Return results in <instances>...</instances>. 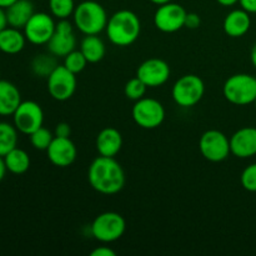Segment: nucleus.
Instances as JSON below:
<instances>
[{
    "label": "nucleus",
    "mask_w": 256,
    "mask_h": 256,
    "mask_svg": "<svg viewBox=\"0 0 256 256\" xmlns=\"http://www.w3.org/2000/svg\"><path fill=\"white\" fill-rule=\"evenodd\" d=\"M88 180L95 192L102 195H114L125 185V172L115 158L98 156L90 164Z\"/></svg>",
    "instance_id": "obj_1"
},
{
    "label": "nucleus",
    "mask_w": 256,
    "mask_h": 256,
    "mask_svg": "<svg viewBox=\"0 0 256 256\" xmlns=\"http://www.w3.org/2000/svg\"><path fill=\"white\" fill-rule=\"evenodd\" d=\"M105 30L112 44L125 48L136 42L142 32V24L134 12L122 9L109 18Z\"/></svg>",
    "instance_id": "obj_2"
},
{
    "label": "nucleus",
    "mask_w": 256,
    "mask_h": 256,
    "mask_svg": "<svg viewBox=\"0 0 256 256\" xmlns=\"http://www.w3.org/2000/svg\"><path fill=\"white\" fill-rule=\"evenodd\" d=\"M74 25L84 35H99L106 29L108 18L104 6L94 0H85L75 6Z\"/></svg>",
    "instance_id": "obj_3"
},
{
    "label": "nucleus",
    "mask_w": 256,
    "mask_h": 256,
    "mask_svg": "<svg viewBox=\"0 0 256 256\" xmlns=\"http://www.w3.org/2000/svg\"><path fill=\"white\" fill-rule=\"evenodd\" d=\"M222 94L229 102L239 106L254 104L256 99V78L250 74L232 75L222 86Z\"/></svg>",
    "instance_id": "obj_4"
},
{
    "label": "nucleus",
    "mask_w": 256,
    "mask_h": 256,
    "mask_svg": "<svg viewBox=\"0 0 256 256\" xmlns=\"http://www.w3.org/2000/svg\"><path fill=\"white\" fill-rule=\"evenodd\" d=\"M205 94V84L195 74L182 75L175 82L172 89V100L182 108L195 106Z\"/></svg>",
    "instance_id": "obj_5"
},
{
    "label": "nucleus",
    "mask_w": 256,
    "mask_h": 256,
    "mask_svg": "<svg viewBox=\"0 0 256 256\" xmlns=\"http://www.w3.org/2000/svg\"><path fill=\"white\" fill-rule=\"evenodd\" d=\"M126 229L125 219L115 212H106L98 215L92 224V234L98 242H114L124 235Z\"/></svg>",
    "instance_id": "obj_6"
},
{
    "label": "nucleus",
    "mask_w": 256,
    "mask_h": 256,
    "mask_svg": "<svg viewBox=\"0 0 256 256\" xmlns=\"http://www.w3.org/2000/svg\"><path fill=\"white\" fill-rule=\"evenodd\" d=\"M132 115L136 125L142 129H156L165 120V108L159 100L142 98L135 102Z\"/></svg>",
    "instance_id": "obj_7"
},
{
    "label": "nucleus",
    "mask_w": 256,
    "mask_h": 256,
    "mask_svg": "<svg viewBox=\"0 0 256 256\" xmlns=\"http://www.w3.org/2000/svg\"><path fill=\"white\" fill-rule=\"evenodd\" d=\"M199 150L208 162H222L232 154L230 139L219 130H208L200 138Z\"/></svg>",
    "instance_id": "obj_8"
},
{
    "label": "nucleus",
    "mask_w": 256,
    "mask_h": 256,
    "mask_svg": "<svg viewBox=\"0 0 256 256\" xmlns=\"http://www.w3.org/2000/svg\"><path fill=\"white\" fill-rule=\"evenodd\" d=\"M76 90V74L70 72L64 65H58L48 76V92L52 99L66 102Z\"/></svg>",
    "instance_id": "obj_9"
},
{
    "label": "nucleus",
    "mask_w": 256,
    "mask_h": 256,
    "mask_svg": "<svg viewBox=\"0 0 256 256\" xmlns=\"http://www.w3.org/2000/svg\"><path fill=\"white\" fill-rule=\"evenodd\" d=\"M186 14L184 6L176 2H170L159 5L154 14V25L162 32H176L185 26Z\"/></svg>",
    "instance_id": "obj_10"
},
{
    "label": "nucleus",
    "mask_w": 256,
    "mask_h": 256,
    "mask_svg": "<svg viewBox=\"0 0 256 256\" xmlns=\"http://www.w3.org/2000/svg\"><path fill=\"white\" fill-rule=\"evenodd\" d=\"M12 118H14V125L18 132L30 135L42 126L44 112L38 102L26 100V102H20L18 109L12 114Z\"/></svg>",
    "instance_id": "obj_11"
},
{
    "label": "nucleus",
    "mask_w": 256,
    "mask_h": 256,
    "mask_svg": "<svg viewBox=\"0 0 256 256\" xmlns=\"http://www.w3.org/2000/svg\"><path fill=\"white\" fill-rule=\"evenodd\" d=\"M56 22L52 15L46 12H34L24 26V35L29 42L34 45L48 44L55 32Z\"/></svg>",
    "instance_id": "obj_12"
},
{
    "label": "nucleus",
    "mask_w": 256,
    "mask_h": 256,
    "mask_svg": "<svg viewBox=\"0 0 256 256\" xmlns=\"http://www.w3.org/2000/svg\"><path fill=\"white\" fill-rule=\"evenodd\" d=\"M46 45L50 54L56 58H65L69 52L75 50L76 38L72 22L68 19L59 20L55 26L54 34Z\"/></svg>",
    "instance_id": "obj_13"
},
{
    "label": "nucleus",
    "mask_w": 256,
    "mask_h": 256,
    "mask_svg": "<svg viewBox=\"0 0 256 256\" xmlns=\"http://www.w3.org/2000/svg\"><path fill=\"white\" fill-rule=\"evenodd\" d=\"M169 64L159 58H152L140 64L136 70V76L148 88H159L164 85L170 78Z\"/></svg>",
    "instance_id": "obj_14"
},
{
    "label": "nucleus",
    "mask_w": 256,
    "mask_h": 256,
    "mask_svg": "<svg viewBox=\"0 0 256 256\" xmlns=\"http://www.w3.org/2000/svg\"><path fill=\"white\" fill-rule=\"evenodd\" d=\"M48 159L58 168H68L76 160L78 149L70 138L54 136L46 149Z\"/></svg>",
    "instance_id": "obj_15"
},
{
    "label": "nucleus",
    "mask_w": 256,
    "mask_h": 256,
    "mask_svg": "<svg viewBox=\"0 0 256 256\" xmlns=\"http://www.w3.org/2000/svg\"><path fill=\"white\" fill-rule=\"evenodd\" d=\"M230 150L239 159H249L256 155V128L245 126L230 138Z\"/></svg>",
    "instance_id": "obj_16"
},
{
    "label": "nucleus",
    "mask_w": 256,
    "mask_h": 256,
    "mask_svg": "<svg viewBox=\"0 0 256 256\" xmlns=\"http://www.w3.org/2000/svg\"><path fill=\"white\" fill-rule=\"evenodd\" d=\"M95 145L99 155L115 158L122 148V132L115 128H105L98 134Z\"/></svg>",
    "instance_id": "obj_17"
},
{
    "label": "nucleus",
    "mask_w": 256,
    "mask_h": 256,
    "mask_svg": "<svg viewBox=\"0 0 256 256\" xmlns=\"http://www.w3.org/2000/svg\"><path fill=\"white\" fill-rule=\"evenodd\" d=\"M252 26V18L244 9H235L225 16L222 29L230 38H242L249 32Z\"/></svg>",
    "instance_id": "obj_18"
},
{
    "label": "nucleus",
    "mask_w": 256,
    "mask_h": 256,
    "mask_svg": "<svg viewBox=\"0 0 256 256\" xmlns=\"http://www.w3.org/2000/svg\"><path fill=\"white\" fill-rule=\"evenodd\" d=\"M8 25L16 29H24L26 22L34 14V4L30 0H16L5 9Z\"/></svg>",
    "instance_id": "obj_19"
},
{
    "label": "nucleus",
    "mask_w": 256,
    "mask_h": 256,
    "mask_svg": "<svg viewBox=\"0 0 256 256\" xmlns=\"http://www.w3.org/2000/svg\"><path fill=\"white\" fill-rule=\"evenodd\" d=\"M22 102L19 89L8 80H0V115L9 116L15 112Z\"/></svg>",
    "instance_id": "obj_20"
},
{
    "label": "nucleus",
    "mask_w": 256,
    "mask_h": 256,
    "mask_svg": "<svg viewBox=\"0 0 256 256\" xmlns=\"http://www.w3.org/2000/svg\"><path fill=\"white\" fill-rule=\"evenodd\" d=\"M25 42H26V38L24 32H20V29L8 25L5 29L0 32V52L5 54H18L24 49Z\"/></svg>",
    "instance_id": "obj_21"
},
{
    "label": "nucleus",
    "mask_w": 256,
    "mask_h": 256,
    "mask_svg": "<svg viewBox=\"0 0 256 256\" xmlns=\"http://www.w3.org/2000/svg\"><path fill=\"white\" fill-rule=\"evenodd\" d=\"M80 52L86 58L88 62L95 64L104 59L106 49L104 42L98 35H85L80 44Z\"/></svg>",
    "instance_id": "obj_22"
},
{
    "label": "nucleus",
    "mask_w": 256,
    "mask_h": 256,
    "mask_svg": "<svg viewBox=\"0 0 256 256\" xmlns=\"http://www.w3.org/2000/svg\"><path fill=\"white\" fill-rule=\"evenodd\" d=\"M5 165H6L8 172L12 174H24L30 168V158L25 150L14 148L12 152H8L4 156Z\"/></svg>",
    "instance_id": "obj_23"
},
{
    "label": "nucleus",
    "mask_w": 256,
    "mask_h": 256,
    "mask_svg": "<svg viewBox=\"0 0 256 256\" xmlns=\"http://www.w3.org/2000/svg\"><path fill=\"white\" fill-rule=\"evenodd\" d=\"M18 145V129L9 122H0V156L4 158Z\"/></svg>",
    "instance_id": "obj_24"
},
{
    "label": "nucleus",
    "mask_w": 256,
    "mask_h": 256,
    "mask_svg": "<svg viewBox=\"0 0 256 256\" xmlns=\"http://www.w3.org/2000/svg\"><path fill=\"white\" fill-rule=\"evenodd\" d=\"M58 66L56 56L52 54H40L32 59V70L36 76L46 78L54 72L55 68Z\"/></svg>",
    "instance_id": "obj_25"
},
{
    "label": "nucleus",
    "mask_w": 256,
    "mask_h": 256,
    "mask_svg": "<svg viewBox=\"0 0 256 256\" xmlns=\"http://www.w3.org/2000/svg\"><path fill=\"white\" fill-rule=\"evenodd\" d=\"M75 6L74 0H49L50 12L58 20L69 19L74 14Z\"/></svg>",
    "instance_id": "obj_26"
},
{
    "label": "nucleus",
    "mask_w": 256,
    "mask_h": 256,
    "mask_svg": "<svg viewBox=\"0 0 256 256\" xmlns=\"http://www.w3.org/2000/svg\"><path fill=\"white\" fill-rule=\"evenodd\" d=\"M29 138L30 142H32V145L35 149L42 150V152L45 150V152H46V149L49 148V145L52 144V139H54V135H52V132H50L49 129L42 126L38 130H35L34 132H32V134L29 135Z\"/></svg>",
    "instance_id": "obj_27"
},
{
    "label": "nucleus",
    "mask_w": 256,
    "mask_h": 256,
    "mask_svg": "<svg viewBox=\"0 0 256 256\" xmlns=\"http://www.w3.org/2000/svg\"><path fill=\"white\" fill-rule=\"evenodd\" d=\"M86 64L88 60L84 56V54L80 50H72V52H69L64 58V64L62 65L72 72H74V74H79V72H82L85 69Z\"/></svg>",
    "instance_id": "obj_28"
},
{
    "label": "nucleus",
    "mask_w": 256,
    "mask_h": 256,
    "mask_svg": "<svg viewBox=\"0 0 256 256\" xmlns=\"http://www.w3.org/2000/svg\"><path fill=\"white\" fill-rule=\"evenodd\" d=\"M148 86L139 79L138 76L132 78L129 82L125 84L124 86V94L128 99L130 100H140L142 98L145 96V92H146Z\"/></svg>",
    "instance_id": "obj_29"
},
{
    "label": "nucleus",
    "mask_w": 256,
    "mask_h": 256,
    "mask_svg": "<svg viewBox=\"0 0 256 256\" xmlns=\"http://www.w3.org/2000/svg\"><path fill=\"white\" fill-rule=\"evenodd\" d=\"M240 182L246 192H256V162L250 164L249 166L242 170Z\"/></svg>",
    "instance_id": "obj_30"
},
{
    "label": "nucleus",
    "mask_w": 256,
    "mask_h": 256,
    "mask_svg": "<svg viewBox=\"0 0 256 256\" xmlns=\"http://www.w3.org/2000/svg\"><path fill=\"white\" fill-rule=\"evenodd\" d=\"M70 134H72V129H70V125L68 122H59L55 126L54 136L70 138Z\"/></svg>",
    "instance_id": "obj_31"
},
{
    "label": "nucleus",
    "mask_w": 256,
    "mask_h": 256,
    "mask_svg": "<svg viewBox=\"0 0 256 256\" xmlns=\"http://www.w3.org/2000/svg\"><path fill=\"white\" fill-rule=\"evenodd\" d=\"M200 16L195 12H188L186 19H185V26L189 28V29H196L200 26Z\"/></svg>",
    "instance_id": "obj_32"
},
{
    "label": "nucleus",
    "mask_w": 256,
    "mask_h": 256,
    "mask_svg": "<svg viewBox=\"0 0 256 256\" xmlns=\"http://www.w3.org/2000/svg\"><path fill=\"white\" fill-rule=\"evenodd\" d=\"M239 4L249 14H256V0H239Z\"/></svg>",
    "instance_id": "obj_33"
},
{
    "label": "nucleus",
    "mask_w": 256,
    "mask_h": 256,
    "mask_svg": "<svg viewBox=\"0 0 256 256\" xmlns=\"http://www.w3.org/2000/svg\"><path fill=\"white\" fill-rule=\"evenodd\" d=\"M90 255L92 256H115L116 254H115L114 250H112L110 248L100 246L92 250V252H90Z\"/></svg>",
    "instance_id": "obj_34"
},
{
    "label": "nucleus",
    "mask_w": 256,
    "mask_h": 256,
    "mask_svg": "<svg viewBox=\"0 0 256 256\" xmlns=\"http://www.w3.org/2000/svg\"><path fill=\"white\" fill-rule=\"evenodd\" d=\"M8 26V19L6 12H5L4 8H0V32Z\"/></svg>",
    "instance_id": "obj_35"
},
{
    "label": "nucleus",
    "mask_w": 256,
    "mask_h": 256,
    "mask_svg": "<svg viewBox=\"0 0 256 256\" xmlns=\"http://www.w3.org/2000/svg\"><path fill=\"white\" fill-rule=\"evenodd\" d=\"M8 169H6V165H5L4 162V158L0 156V182L5 178V174H6Z\"/></svg>",
    "instance_id": "obj_36"
},
{
    "label": "nucleus",
    "mask_w": 256,
    "mask_h": 256,
    "mask_svg": "<svg viewBox=\"0 0 256 256\" xmlns=\"http://www.w3.org/2000/svg\"><path fill=\"white\" fill-rule=\"evenodd\" d=\"M216 2H219L222 6L229 8V6H234L235 4H238V2H239V0H216Z\"/></svg>",
    "instance_id": "obj_37"
},
{
    "label": "nucleus",
    "mask_w": 256,
    "mask_h": 256,
    "mask_svg": "<svg viewBox=\"0 0 256 256\" xmlns=\"http://www.w3.org/2000/svg\"><path fill=\"white\" fill-rule=\"evenodd\" d=\"M15 2H16V0H0V8H4V9H6V8H9L10 5L14 4Z\"/></svg>",
    "instance_id": "obj_38"
},
{
    "label": "nucleus",
    "mask_w": 256,
    "mask_h": 256,
    "mask_svg": "<svg viewBox=\"0 0 256 256\" xmlns=\"http://www.w3.org/2000/svg\"><path fill=\"white\" fill-rule=\"evenodd\" d=\"M250 59H252V65H254L255 69H256V42H255V45H254V46H252V54H250Z\"/></svg>",
    "instance_id": "obj_39"
},
{
    "label": "nucleus",
    "mask_w": 256,
    "mask_h": 256,
    "mask_svg": "<svg viewBox=\"0 0 256 256\" xmlns=\"http://www.w3.org/2000/svg\"><path fill=\"white\" fill-rule=\"evenodd\" d=\"M149 2H152V4H155V5H158V6H159V5L166 4V2H172V0H149Z\"/></svg>",
    "instance_id": "obj_40"
},
{
    "label": "nucleus",
    "mask_w": 256,
    "mask_h": 256,
    "mask_svg": "<svg viewBox=\"0 0 256 256\" xmlns=\"http://www.w3.org/2000/svg\"><path fill=\"white\" fill-rule=\"evenodd\" d=\"M254 105H255V109H256V99H255V102H254Z\"/></svg>",
    "instance_id": "obj_41"
}]
</instances>
